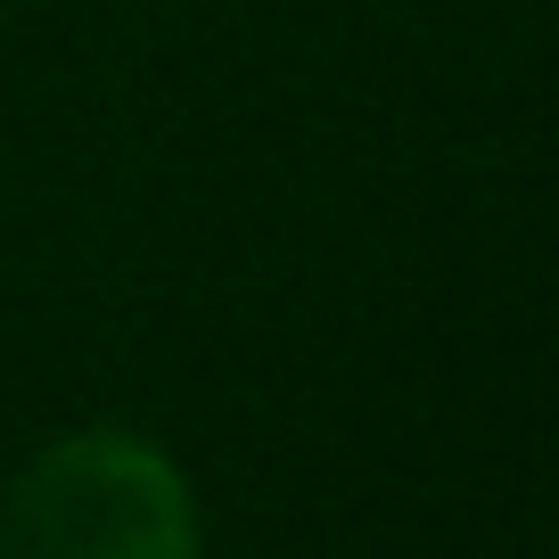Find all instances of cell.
Returning <instances> with one entry per match:
<instances>
[{
	"mask_svg": "<svg viewBox=\"0 0 559 559\" xmlns=\"http://www.w3.org/2000/svg\"><path fill=\"white\" fill-rule=\"evenodd\" d=\"M0 559H198V502L157 444L83 428L0 493Z\"/></svg>",
	"mask_w": 559,
	"mask_h": 559,
	"instance_id": "cell-1",
	"label": "cell"
}]
</instances>
